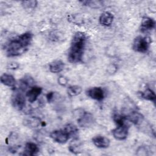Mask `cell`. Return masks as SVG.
<instances>
[{
  "mask_svg": "<svg viewBox=\"0 0 156 156\" xmlns=\"http://www.w3.org/2000/svg\"><path fill=\"white\" fill-rule=\"evenodd\" d=\"M32 34L30 32H25L17 38L10 40L5 46L6 55L12 57L24 53L32 41Z\"/></svg>",
  "mask_w": 156,
  "mask_h": 156,
  "instance_id": "6da1fadb",
  "label": "cell"
},
{
  "mask_svg": "<svg viewBox=\"0 0 156 156\" xmlns=\"http://www.w3.org/2000/svg\"><path fill=\"white\" fill-rule=\"evenodd\" d=\"M86 41L87 37L83 32H77L74 35L68 53V60L70 63H76L82 60Z\"/></svg>",
  "mask_w": 156,
  "mask_h": 156,
  "instance_id": "7a4b0ae2",
  "label": "cell"
},
{
  "mask_svg": "<svg viewBox=\"0 0 156 156\" xmlns=\"http://www.w3.org/2000/svg\"><path fill=\"white\" fill-rule=\"evenodd\" d=\"M150 43L151 40L149 38L138 36L134 39L132 44V48L136 52L146 53L149 50Z\"/></svg>",
  "mask_w": 156,
  "mask_h": 156,
  "instance_id": "3957f363",
  "label": "cell"
},
{
  "mask_svg": "<svg viewBox=\"0 0 156 156\" xmlns=\"http://www.w3.org/2000/svg\"><path fill=\"white\" fill-rule=\"evenodd\" d=\"M22 92L23 91L20 90H16L13 93L11 98L13 107L18 110H22L26 105L25 96Z\"/></svg>",
  "mask_w": 156,
  "mask_h": 156,
  "instance_id": "277c9868",
  "label": "cell"
},
{
  "mask_svg": "<svg viewBox=\"0 0 156 156\" xmlns=\"http://www.w3.org/2000/svg\"><path fill=\"white\" fill-rule=\"evenodd\" d=\"M77 121L80 127L87 128L90 127L93 124L94 122V118L90 112H82L78 116Z\"/></svg>",
  "mask_w": 156,
  "mask_h": 156,
  "instance_id": "5b68a950",
  "label": "cell"
},
{
  "mask_svg": "<svg viewBox=\"0 0 156 156\" xmlns=\"http://www.w3.org/2000/svg\"><path fill=\"white\" fill-rule=\"evenodd\" d=\"M50 137L55 142L63 144L68 140L70 136L68 133V132L63 129L61 130H56L52 131L50 133Z\"/></svg>",
  "mask_w": 156,
  "mask_h": 156,
  "instance_id": "8992f818",
  "label": "cell"
},
{
  "mask_svg": "<svg viewBox=\"0 0 156 156\" xmlns=\"http://www.w3.org/2000/svg\"><path fill=\"white\" fill-rule=\"evenodd\" d=\"M129 127L125 123L118 125V126L112 130V134L114 138L118 140H124L128 135Z\"/></svg>",
  "mask_w": 156,
  "mask_h": 156,
  "instance_id": "52a82bcc",
  "label": "cell"
},
{
  "mask_svg": "<svg viewBox=\"0 0 156 156\" xmlns=\"http://www.w3.org/2000/svg\"><path fill=\"white\" fill-rule=\"evenodd\" d=\"M87 94L91 99L98 101L103 100L105 96L104 90L99 87H95L88 89L87 91Z\"/></svg>",
  "mask_w": 156,
  "mask_h": 156,
  "instance_id": "ba28073f",
  "label": "cell"
},
{
  "mask_svg": "<svg viewBox=\"0 0 156 156\" xmlns=\"http://www.w3.org/2000/svg\"><path fill=\"white\" fill-rule=\"evenodd\" d=\"M42 92V88L37 86H32L27 91L26 96L29 102L33 103L37 99Z\"/></svg>",
  "mask_w": 156,
  "mask_h": 156,
  "instance_id": "9c48e42d",
  "label": "cell"
},
{
  "mask_svg": "<svg viewBox=\"0 0 156 156\" xmlns=\"http://www.w3.org/2000/svg\"><path fill=\"white\" fill-rule=\"evenodd\" d=\"M42 121L37 116H28L23 119V124L30 129H36L41 126Z\"/></svg>",
  "mask_w": 156,
  "mask_h": 156,
  "instance_id": "30bf717a",
  "label": "cell"
},
{
  "mask_svg": "<svg viewBox=\"0 0 156 156\" xmlns=\"http://www.w3.org/2000/svg\"><path fill=\"white\" fill-rule=\"evenodd\" d=\"M126 119L135 125H140L144 121V116L138 112L132 111L126 116Z\"/></svg>",
  "mask_w": 156,
  "mask_h": 156,
  "instance_id": "8fae6325",
  "label": "cell"
},
{
  "mask_svg": "<svg viewBox=\"0 0 156 156\" xmlns=\"http://www.w3.org/2000/svg\"><path fill=\"white\" fill-rule=\"evenodd\" d=\"M94 146L98 148H107L110 145V140L102 135H96L92 138Z\"/></svg>",
  "mask_w": 156,
  "mask_h": 156,
  "instance_id": "7c38bea8",
  "label": "cell"
},
{
  "mask_svg": "<svg viewBox=\"0 0 156 156\" xmlns=\"http://www.w3.org/2000/svg\"><path fill=\"white\" fill-rule=\"evenodd\" d=\"M155 21L152 18L144 16L141 20V29L143 32H147L152 30L155 27Z\"/></svg>",
  "mask_w": 156,
  "mask_h": 156,
  "instance_id": "4fadbf2b",
  "label": "cell"
},
{
  "mask_svg": "<svg viewBox=\"0 0 156 156\" xmlns=\"http://www.w3.org/2000/svg\"><path fill=\"white\" fill-rule=\"evenodd\" d=\"M34 83V80L32 77L29 75H26L23 77L19 83V90L24 91L28 87H32Z\"/></svg>",
  "mask_w": 156,
  "mask_h": 156,
  "instance_id": "5bb4252c",
  "label": "cell"
},
{
  "mask_svg": "<svg viewBox=\"0 0 156 156\" xmlns=\"http://www.w3.org/2000/svg\"><path fill=\"white\" fill-rule=\"evenodd\" d=\"M113 15L112 13L105 12L102 13L99 17V23L101 25L104 26H110L113 21Z\"/></svg>",
  "mask_w": 156,
  "mask_h": 156,
  "instance_id": "9a60e30c",
  "label": "cell"
},
{
  "mask_svg": "<svg viewBox=\"0 0 156 156\" xmlns=\"http://www.w3.org/2000/svg\"><path fill=\"white\" fill-rule=\"evenodd\" d=\"M64 63L60 60H54L50 63L49 65V71L53 73H58L62 71L64 69Z\"/></svg>",
  "mask_w": 156,
  "mask_h": 156,
  "instance_id": "2e32d148",
  "label": "cell"
},
{
  "mask_svg": "<svg viewBox=\"0 0 156 156\" xmlns=\"http://www.w3.org/2000/svg\"><path fill=\"white\" fill-rule=\"evenodd\" d=\"M39 151L38 146L32 142H28L26 144L24 150V155H34Z\"/></svg>",
  "mask_w": 156,
  "mask_h": 156,
  "instance_id": "e0dca14e",
  "label": "cell"
},
{
  "mask_svg": "<svg viewBox=\"0 0 156 156\" xmlns=\"http://www.w3.org/2000/svg\"><path fill=\"white\" fill-rule=\"evenodd\" d=\"M1 82L9 87H12L13 88L15 87L16 85V80L14 78V77L10 74H3L1 75V78H0Z\"/></svg>",
  "mask_w": 156,
  "mask_h": 156,
  "instance_id": "ac0fdd59",
  "label": "cell"
},
{
  "mask_svg": "<svg viewBox=\"0 0 156 156\" xmlns=\"http://www.w3.org/2000/svg\"><path fill=\"white\" fill-rule=\"evenodd\" d=\"M140 96L144 99L152 101L154 102H155L156 96L155 92L152 89H150L149 88L145 89L144 91L140 93Z\"/></svg>",
  "mask_w": 156,
  "mask_h": 156,
  "instance_id": "d6986e66",
  "label": "cell"
},
{
  "mask_svg": "<svg viewBox=\"0 0 156 156\" xmlns=\"http://www.w3.org/2000/svg\"><path fill=\"white\" fill-rule=\"evenodd\" d=\"M82 87L79 85H71L68 88L67 93L69 96L74 97L80 94L82 92Z\"/></svg>",
  "mask_w": 156,
  "mask_h": 156,
  "instance_id": "ffe728a7",
  "label": "cell"
},
{
  "mask_svg": "<svg viewBox=\"0 0 156 156\" xmlns=\"http://www.w3.org/2000/svg\"><path fill=\"white\" fill-rule=\"evenodd\" d=\"M80 2L83 5L88 6L94 9L100 8L103 6V2L101 1H80Z\"/></svg>",
  "mask_w": 156,
  "mask_h": 156,
  "instance_id": "44dd1931",
  "label": "cell"
},
{
  "mask_svg": "<svg viewBox=\"0 0 156 156\" xmlns=\"http://www.w3.org/2000/svg\"><path fill=\"white\" fill-rule=\"evenodd\" d=\"M64 129L68 132L70 136H75L78 132L77 127L72 124H68L64 127Z\"/></svg>",
  "mask_w": 156,
  "mask_h": 156,
  "instance_id": "7402d4cb",
  "label": "cell"
},
{
  "mask_svg": "<svg viewBox=\"0 0 156 156\" xmlns=\"http://www.w3.org/2000/svg\"><path fill=\"white\" fill-rule=\"evenodd\" d=\"M21 5L25 9H27V10L34 9L37 5V1H34V0H32V1H23L21 2Z\"/></svg>",
  "mask_w": 156,
  "mask_h": 156,
  "instance_id": "603a6c76",
  "label": "cell"
},
{
  "mask_svg": "<svg viewBox=\"0 0 156 156\" xmlns=\"http://www.w3.org/2000/svg\"><path fill=\"white\" fill-rule=\"evenodd\" d=\"M113 121L117 125H120L124 123V121L126 119L125 116H122L119 114H115L113 115Z\"/></svg>",
  "mask_w": 156,
  "mask_h": 156,
  "instance_id": "cb8c5ba5",
  "label": "cell"
},
{
  "mask_svg": "<svg viewBox=\"0 0 156 156\" xmlns=\"http://www.w3.org/2000/svg\"><path fill=\"white\" fill-rule=\"evenodd\" d=\"M57 95L58 94L56 93L55 92H53V91H51L49 93H48L46 94V99L47 101L49 103H51L53 101H54V100L56 99V98H57Z\"/></svg>",
  "mask_w": 156,
  "mask_h": 156,
  "instance_id": "d4e9b609",
  "label": "cell"
},
{
  "mask_svg": "<svg viewBox=\"0 0 156 156\" xmlns=\"http://www.w3.org/2000/svg\"><path fill=\"white\" fill-rule=\"evenodd\" d=\"M69 151L73 154H78L80 152V146L79 144L75 143L71 144L69 146Z\"/></svg>",
  "mask_w": 156,
  "mask_h": 156,
  "instance_id": "484cf974",
  "label": "cell"
},
{
  "mask_svg": "<svg viewBox=\"0 0 156 156\" xmlns=\"http://www.w3.org/2000/svg\"><path fill=\"white\" fill-rule=\"evenodd\" d=\"M136 154L137 155H147V149L144 146H140V147L138 148Z\"/></svg>",
  "mask_w": 156,
  "mask_h": 156,
  "instance_id": "4316f807",
  "label": "cell"
},
{
  "mask_svg": "<svg viewBox=\"0 0 156 156\" xmlns=\"http://www.w3.org/2000/svg\"><path fill=\"white\" fill-rule=\"evenodd\" d=\"M68 79H66V77L63 76H60L58 78V83L62 85V86H65L67 83H68Z\"/></svg>",
  "mask_w": 156,
  "mask_h": 156,
  "instance_id": "83f0119b",
  "label": "cell"
},
{
  "mask_svg": "<svg viewBox=\"0 0 156 156\" xmlns=\"http://www.w3.org/2000/svg\"><path fill=\"white\" fill-rule=\"evenodd\" d=\"M20 66L19 64L16 62H11L9 63L7 65V68L11 69H17Z\"/></svg>",
  "mask_w": 156,
  "mask_h": 156,
  "instance_id": "f1b7e54d",
  "label": "cell"
}]
</instances>
